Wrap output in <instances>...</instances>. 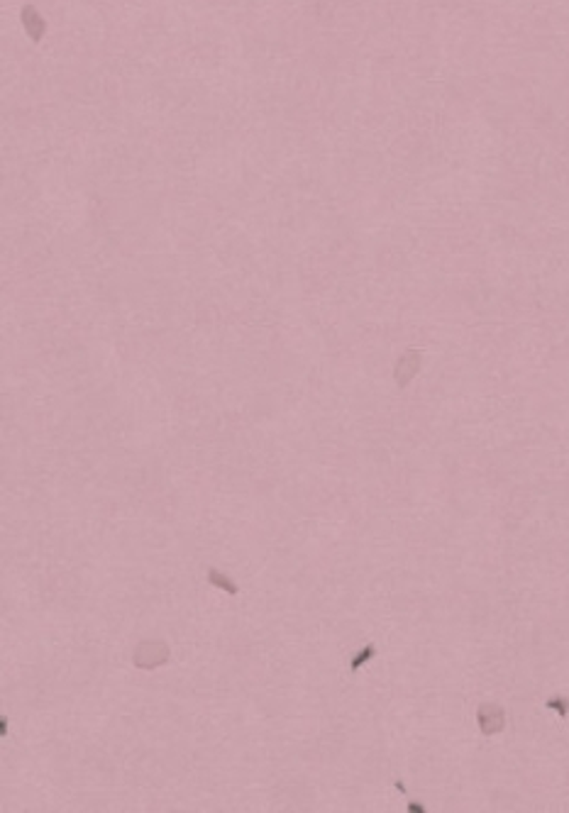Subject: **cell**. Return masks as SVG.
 Wrapping results in <instances>:
<instances>
[{
	"label": "cell",
	"mask_w": 569,
	"mask_h": 813,
	"mask_svg": "<svg viewBox=\"0 0 569 813\" xmlns=\"http://www.w3.org/2000/svg\"><path fill=\"white\" fill-rule=\"evenodd\" d=\"M169 657H171V652H169V647H166V642L145 640L137 645L135 654H132V662H135V667H140V669H157L164 662H169Z\"/></svg>",
	"instance_id": "cell-1"
},
{
	"label": "cell",
	"mask_w": 569,
	"mask_h": 813,
	"mask_svg": "<svg viewBox=\"0 0 569 813\" xmlns=\"http://www.w3.org/2000/svg\"><path fill=\"white\" fill-rule=\"evenodd\" d=\"M477 723L484 735H496L506 728V711L498 703H482L477 711Z\"/></svg>",
	"instance_id": "cell-2"
},
{
	"label": "cell",
	"mask_w": 569,
	"mask_h": 813,
	"mask_svg": "<svg viewBox=\"0 0 569 813\" xmlns=\"http://www.w3.org/2000/svg\"><path fill=\"white\" fill-rule=\"evenodd\" d=\"M420 364H423V354H420L418 350H408L401 354V359L396 361V369H394V376H396V384L403 389V386H408L410 381L415 379V374L420 371Z\"/></svg>",
	"instance_id": "cell-3"
},
{
	"label": "cell",
	"mask_w": 569,
	"mask_h": 813,
	"mask_svg": "<svg viewBox=\"0 0 569 813\" xmlns=\"http://www.w3.org/2000/svg\"><path fill=\"white\" fill-rule=\"evenodd\" d=\"M208 582H210L213 587H220L222 591L237 593V587H235V584H232L230 579H225V577H222V574L217 572V569H210V572H208Z\"/></svg>",
	"instance_id": "cell-4"
},
{
	"label": "cell",
	"mask_w": 569,
	"mask_h": 813,
	"mask_svg": "<svg viewBox=\"0 0 569 813\" xmlns=\"http://www.w3.org/2000/svg\"><path fill=\"white\" fill-rule=\"evenodd\" d=\"M545 706H547V708H552V711H557L560 716H567V713H569V698H565V696H552V698H547V701H545Z\"/></svg>",
	"instance_id": "cell-5"
},
{
	"label": "cell",
	"mask_w": 569,
	"mask_h": 813,
	"mask_svg": "<svg viewBox=\"0 0 569 813\" xmlns=\"http://www.w3.org/2000/svg\"><path fill=\"white\" fill-rule=\"evenodd\" d=\"M372 654H374V647L369 645L367 650H364V652L359 654V657H357V659H354V662H352V669H354V672H357V669H359V664H362L364 659H369V657H372Z\"/></svg>",
	"instance_id": "cell-6"
}]
</instances>
